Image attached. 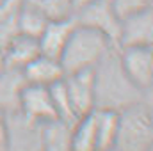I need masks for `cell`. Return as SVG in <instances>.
Listing matches in <instances>:
<instances>
[{
  "instance_id": "1",
  "label": "cell",
  "mask_w": 153,
  "mask_h": 151,
  "mask_svg": "<svg viewBox=\"0 0 153 151\" xmlns=\"http://www.w3.org/2000/svg\"><path fill=\"white\" fill-rule=\"evenodd\" d=\"M94 80V109L103 110H123L130 105L146 101L152 103V93H144L134 85L125 73L117 46H112L100 62L93 68Z\"/></svg>"
},
{
  "instance_id": "2",
  "label": "cell",
  "mask_w": 153,
  "mask_h": 151,
  "mask_svg": "<svg viewBox=\"0 0 153 151\" xmlns=\"http://www.w3.org/2000/svg\"><path fill=\"white\" fill-rule=\"evenodd\" d=\"M112 46L116 44L105 34L76 23L59 57L64 76L82 70H93Z\"/></svg>"
},
{
  "instance_id": "3",
  "label": "cell",
  "mask_w": 153,
  "mask_h": 151,
  "mask_svg": "<svg viewBox=\"0 0 153 151\" xmlns=\"http://www.w3.org/2000/svg\"><path fill=\"white\" fill-rule=\"evenodd\" d=\"M153 115L152 103L141 101L117 112L114 151H152Z\"/></svg>"
},
{
  "instance_id": "4",
  "label": "cell",
  "mask_w": 153,
  "mask_h": 151,
  "mask_svg": "<svg viewBox=\"0 0 153 151\" xmlns=\"http://www.w3.org/2000/svg\"><path fill=\"white\" fill-rule=\"evenodd\" d=\"M5 151H43V123L23 112H5Z\"/></svg>"
},
{
  "instance_id": "5",
  "label": "cell",
  "mask_w": 153,
  "mask_h": 151,
  "mask_svg": "<svg viewBox=\"0 0 153 151\" xmlns=\"http://www.w3.org/2000/svg\"><path fill=\"white\" fill-rule=\"evenodd\" d=\"M76 23L91 27L102 34H105L116 44L121 18L116 14L111 0H91L82 5H78L73 14Z\"/></svg>"
},
{
  "instance_id": "6",
  "label": "cell",
  "mask_w": 153,
  "mask_h": 151,
  "mask_svg": "<svg viewBox=\"0 0 153 151\" xmlns=\"http://www.w3.org/2000/svg\"><path fill=\"white\" fill-rule=\"evenodd\" d=\"M119 61L128 78L144 93L153 89V46L117 48Z\"/></svg>"
},
{
  "instance_id": "7",
  "label": "cell",
  "mask_w": 153,
  "mask_h": 151,
  "mask_svg": "<svg viewBox=\"0 0 153 151\" xmlns=\"http://www.w3.org/2000/svg\"><path fill=\"white\" fill-rule=\"evenodd\" d=\"M116 46H153V7L121 18Z\"/></svg>"
},
{
  "instance_id": "8",
  "label": "cell",
  "mask_w": 153,
  "mask_h": 151,
  "mask_svg": "<svg viewBox=\"0 0 153 151\" xmlns=\"http://www.w3.org/2000/svg\"><path fill=\"white\" fill-rule=\"evenodd\" d=\"M66 93L70 96L71 107L76 117L94 110V80L93 70H82L76 73H70L64 76Z\"/></svg>"
},
{
  "instance_id": "9",
  "label": "cell",
  "mask_w": 153,
  "mask_h": 151,
  "mask_svg": "<svg viewBox=\"0 0 153 151\" xmlns=\"http://www.w3.org/2000/svg\"><path fill=\"white\" fill-rule=\"evenodd\" d=\"M18 110L39 123H46V121H52L57 117L50 89L45 85L25 84V87L22 89V94H20Z\"/></svg>"
},
{
  "instance_id": "10",
  "label": "cell",
  "mask_w": 153,
  "mask_h": 151,
  "mask_svg": "<svg viewBox=\"0 0 153 151\" xmlns=\"http://www.w3.org/2000/svg\"><path fill=\"white\" fill-rule=\"evenodd\" d=\"M76 21L75 18H66V20H50L43 32L39 34V50L43 55L59 59L68 39L71 36V30L75 29Z\"/></svg>"
},
{
  "instance_id": "11",
  "label": "cell",
  "mask_w": 153,
  "mask_h": 151,
  "mask_svg": "<svg viewBox=\"0 0 153 151\" xmlns=\"http://www.w3.org/2000/svg\"><path fill=\"white\" fill-rule=\"evenodd\" d=\"M39 53H41V50H39L38 38L25 36V34L18 32L4 44V64H5V68L23 70Z\"/></svg>"
},
{
  "instance_id": "12",
  "label": "cell",
  "mask_w": 153,
  "mask_h": 151,
  "mask_svg": "<svg viewBox=\"0 0 153 151\" xmlns=\"http://www.w3.org/2000/svg\"><path fill=\"white\" fill-rule=\"evenodd\" d=\"M22 75H23L27 84L50 87L55 82L64 78V70H62L59 59H53V57L39 53L36 59H32L22 70Z\"/></svg>"
},
{
  "instance_id": "13",
  "label": "cell",
  "mask_w": 153,
  "mask_h": 151,
  "mask_svg": "<svg viewBox=\"0 0 153 151\" xmlns=\"http://www.w3.org/2000/svg\"><path fill=\"white\" fill-rule=\"evenodd\" d=\"M25 84L27 82L22 75V70L4 68L0 71V112L18 110L20 94Z\"/></svg>"
},
{
  "instance_id": "14",
  "label": "cell",
  "mask_w": 153,
  "mask_h": 151,
  "mask_svg": "<svg viewBox=\"0 0 153 151\" xmlns=\"http://www.w3.org/2000/svg\"><path fill=\"white\" fill-rule=\"evenodd\" d=\"M73 124L59 117L43 123V151H71Z\"/></svg>"
},
{
  "instance_id": "15",
  "label": "cell",
  "mask_w": 153,
  "mask_h": 151,
  "mask_svg": "<svg viewBox=\"0 0 153 151\" xmlns=\"http://www.w3.org/2000/svg\"><path fill=\"white\" fill-rule=\"evenodd\" d=\"M94 128L98 151H114L116 133H117V112L94 109Z\"/></svg>"
},
{
  "instance_id": "16",
  "label": "cell",
  "mask_w": 153,
  "mask_h": 151,
  "mask_svg": "<svg viewBox=\"0 0 153 151\" xmlns=\"http://www.w3.org/2000/svg\"><path fill=\"white\" fill-rule=\"evenodd\" d=\"M93 112L85 114L75 121L71 128V151H98Z\"/></svg>"
},
{
  "instance_id": "17",
  "label": "cell",
  "mask_w": 153,
  "mask_h": 151,
  "mask_svg": "<svg viewBox=\"0 0 153 151\" xmlns=\"http://www.w3.org/2000/svg\"><path fill=\"white\" fill-rule=\"evenodd\" d=\"M48 21L50 20L34 0H25L18 14V32L25 36L39 38V34L43 32Z\"/></svg>"
},
{
  "instance_id": "18",
  "label": "cell",
  "mask_w": 153,
  "mask_h": 151,
  "mask_svg": "<svg viewBox=\"0 0 153 151\" xmlns=\"http://www.w3.org/2000/svg\"><path fill=\"white\" fill-rule=\"evenodd\" d=\"M25 0L0 2V46H4L14 34H18V14Z\"/></svg>"
},
{
  "instance_id": "19",
  "label": "cell",
  "mask_w": 153,
  "mask_h": 151,
  "mask_svg": "<svg viewBox=\"0 0 153 151\" xmlns=\"http://www.w3.org/2000/svg\"><path fill=\"white\" fill-rule=\"evenodd\" d=\"M50 89V94H52V101H53V107H55V114L59 119L66 121V123H75L76 119V114L71 107V101H70V96L66 93V85H64V78L55 82L53 85L48 87Z\"/></svg>"
},
{
  "instance_id": "20",
  "label": "cell",
  "mask_w": 153,
  "mask_h": 151,
  "mask_svg": "<svg viewBox=\"0 0 153 151\" xmlns=\"http://www.w3.org/2000/svg\"><path fill=\"white\" fill-rule=\"evenodd\" d=\"M48 20H66L75 14V0H34Z\"/></svg>"
},
{
  "instance_id": "21",
  "label": "cell",
  "mask_w": 153,
  "mask_h": 151,
  "mask_svg": "<svg viewBox=\"0 0 153 151\" xmlns=\"http://www.w3.org/2000/svg\"><path fill=\"white\" fill-rule=\"evenodd\" d=\"M111 2H112V7L119 18H125L134 13L153 7V0H111Z\"/></svg>"
},
{
  "instance_id": "22",
  "label": "cell",
  "mask_w": 153,
  "mask_h": 151,
  "mask_svg": "<svg viewBox=\"0 0 153 151\" xmlns=\"http://www.w3.org/2000/svg\"><path fill=\"white\" fill-rule=\"evenodd\" d=\"M7 146V132H5V114L0 112V151H5Z\"/></svg>"
},
{
  "instance_id": "23",
  "label": "cell",
  "mask_w": 153,
  "mask_h": 151,
  "mask_svg": "<svg viewBox=\"0 0 153 151\" xmlns=\"http://www.w3.org/2000/svg\"><path fill=\"white\" fill-rule=\"evenodd\" d=\"M5 68V64H4V46H0V71Z\"/></svg>"
},
{
  "instance_id": "24",
  "label": "cell",
  "mask_w": 153,
  "mask_h": 151,
  "mask_svg": "<svg viewBox=\"0 0 153 151\" xmlns=\"http://www.w3.org/2000/svg\"><path fill=\"white\" fill-rule=\"evenodd\" d=\"M85 2H91V0H75V9L78 5H82V4H85Z\"/></svg>"
},
{
  "instance_id": "25",
  "label": "cell",
  "mask_w": 153,
  "mask_h": 151,
  "mask_svg": "<svg viewBox=\"0 0 153 151\" xmlns=\"http://www.w3.org/2000/svg\"><path fill=\"white\" fill-rule=\"evenodd\" d=\"M0 2H2V0H0Z\"/></svg>"
}]
</instances>
